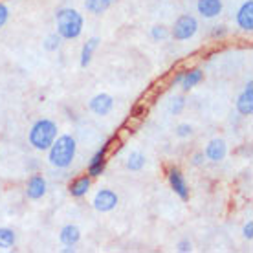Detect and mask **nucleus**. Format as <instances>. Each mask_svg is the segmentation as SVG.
<instances>
[{
	"label": "nucleus",
	"mask_w": 253,
	"mask_h": 253,
	"mask_svg": "<svg viewBox=\"0 0 253 253\" xmlns=\"http://www.w3.org/2000/svg\"><path fill=\"white\" fill-rule=\"evenodd\" d=\"M196 9L204 19H215L222 13V0H198Z\"/></svg>",
	"instance_id": "nucleus-11"
},
{
	"label": "nucleus",
	"mask_w": 253,
	"mask_h": 253,
	"mask_svg": "<svg viewBox=\"0 0 253 253\" xmlns=\"http://www.w3.org/2000/svg\"><path fill=\"white\" fill-rule=\"evenodd\" d=\"M90 185H92V178L90 176H81L77 178L74 184L70 185V195L74 196V198H81L88 193Z\"/></svg>",
	"instance_id": "nucleus-15"
},
{
	"label": "nucleus",
	"mask_w": 253,
	"mask_h": 253,
	"mask_svg": "<svg viewBox=\"0 0 253 253\" xmlns=\"http://www.w3.org/2000/svg\"><path fill=\"white\" fill-rule=\"evenodd\" d=\"M169 184H171V187L174 189V193H176L182 200H187L189 198V189H187V182H185L184 174L180 172V169H176V167H172L171 171H169Z\"/></svg>",
	"instance_id": "nucleus-7"
},
{
	"label": "nucleus",
	"mask_w": 253,
	"mask_h": 253,
	"mask_svg": "<svg viewBox=\"0 0 253 253\" xmlns=\"http://www.w3.org/2000/svg\"><path fill=\"white\" fill-rule=\"evenodd\" d=\"M17 242V235L15 231L9 228H0V248L2 250H9V248L15 246Z\"/></svg>",
	"instance_id": "nucleus-20"
},
{
	"label": "nucleus",
	"mask_w": 253,
	"mask_h": 253,
	"mask_svg": "<svg viewBox=\"0 0 253 253\" xmlns=\"http://www.w3.org/2000/svg\"><path fill=\"white\" fill-rule=\"evenodd\" d=\"M55 138H57V125L51 120L35 121L30 130V143L37 151H48Z\"/></svg>",
	"instance_id": "nucleus-3"
},
{
	"label": "nucleus",
	"mask_w": 253,
	"mask_h": 253,
	"mask_svg": "<svg viewBox=\"0 0 253 253\" xmlns=\"http://www.w3.org/2000/svg\"><path fill=\"white\" fill-rule=\"evenodd\" d=\"M204 162V154L202 152H198V154H195V156H193V164L195 165H200Z\"/></svg>",
	"instance_id": "nucleus-28"
},
{
	"label": "nucleus",
	"mask_w": 253,
	"mask_h": 253,
	"mask_svg": "<svg viewBox=\"0 0 253 253\" xmlns=\"http://www.w3.org/2000/svg\"><path fill=\"white\" fill-rule=\"evenodd\" d=\"M191 134H193V126L189 123H180L176 126V136L178 138H189Z\"/></svg>",
	"instance_id": "nucleus-23"
},
{
	"label": "nucleus",
	"mask_w": 253,
	"mask_h": 253,
	"mask_svg": "<svg viewBox=\"0 0 253 253\" xmlns=\"http://www.w3.org/2000/svg\"><path fill=\"white\" fill-rule=\"evenodd\" d=\"M176 248H178V252H180V253H189L191 250H193V244H191L189 239H184V241L178 242Z\"/></svg>",
	"instance_id": "nucleus-26"
},
{
	"label": "nucleus",
	"mask_w": 253,
	"mask_h": 253,
	"mask_svg": "<svg viewBox=\"0 0 253 253\" xmlns=\"http://www.w3.org/2000/svg\"><path fill=\"white\" fill-rule=\"evenodd\" d=\"M7 19H9V9H7L6 4H2V2H0V28H4V24L7 22Z\"/></svg>",
	"instance_id": "nucleus-25"
},
{
	"label": "nucleus",
	"mask_w": 253,
	"mask_h": 253,
	"mask_svg": "<svg viewBox=\"0 0 253 253\" xmlns=\"http://www.w3.org/2000/svg\"><path fill=\"white\" fill-rule=\"evenodd\" d=\"M88 107L95 116H108L114 108V97L110 94H97L92 97Z\"/></svg>",
	"instance_id": "nucleus-6"
},
{
	"label": "nucleus",
	"mask_w": 253,
	"mask_h": 253,
	"mask_svg": "<svg viewBox=\"0 0 253 253\" xmlns=\"http://www.w3.org/2000/svg\"><path fill=\"white\" fill-rule=\"evenodd\" d=\"M126 167L134 172L141 171V169L145 167V156H143L139 151L130 152V154H128V160H126Z\"/></svg>",
	"instance_id": "nucleus-19"
},
{
	"label": "nucleus",
	"mask_w": 253,
	"mask_h": 253,
	"mask_svg": "<svg viewBox=\"0 0 253 253\" xmlns=\"http://www.w3.org/2000/svg\"><path fill=\"white\" fill-rule=\"evenodd\" d=\"M59 46H61V35H59V33H51V35L46 37V41H44L46 51H55V50H59Z\"/></svg>",
	"instance_id": "nucleus-21"
},
{
	"label": "nucleus",
	"mask_w": 253,
	"mask_h": 253,
	"mask_svg": "<svg viewBox=\"0 0 253 253\" xmlns=\"http://www.w3.org/2000/svg\"><path fill=\"white\" fill-rule=\"evenodd\" d=\"M55 20H57V33L61 35V39L72 41L77 39L83 33V20L81 13L72 9V7H63L55 13Z\"/></svg>",
	"instance_id": "nucleus-2"
},
{
	"label": "nucleus",
	"mask_w": 253,
	"mask_h": 253,
	"mask_svg": "<svg viewBox=\"0 0 253 253\" xmlns=\"http://www.w3.org/2000/svg\"><path fill=\"white\" fill-rule=\"evenodd\" d=\"M167 35H169V32H167V28L162 26V24L154 26V28L151 30V37L154 39V41H164Z\"/></svg>",
	"instance_id": "nucleus-22"
},
{
	"label": "nucleus",
	"mask_w": 253,
	"mask_h": 253,
	"mask_svg": "<svg viewBox=\"0 0 253 253\" xmlns=\"http://www.w3.org/2000/svg\"><path fill=\"white\" fill-rule=\"evenodd\" d=\"M107 149H108V145L99 149V151L94 154V158L90 160V165H88V176L90 178H97L103 174L105 165H107Z\"/></svg>",
	"instance_id": "nucleus-12"
},
{
	"label": "nucleus",
	"mask_w": 253,
	"mask_h": 253,
	"mask_svg": "<svg viewBox=\"0 0 253 253\" xmlns=\"http://www.w3.org/2000/svg\"><path fill=\"white\" fill-rule=\"evenodd\" d=\"M110 6H112V0H84V7L92 15H103L105 11H108Z\"/></svg>",
	"instance_id": "nucleus-18"
},
{
	"label": "nucleus",
	"mask_w": 253,
	"mask_h": 253,
	"mask_svg": "<svg viewBox=\"0 0 253 253\" xmlns=\"http://www.w3.org/2000/svg\"><path fill=\"white\" fill-rule=\"evenodd\" d=\"M26 195H28V198H32V200H41V198L46 195L44 176H41V174H33V176L28 180V185H26Z\"/></svg>",
	"instance_id": "nucleus-8"
},
{
	"label": "nucleus",
	"mask_w": 253,
	"mask_h": 253,
	"mask_svg": "<svg viewBox=\"0 0 253 253\" xmlns=\"http://www.w3.org/2000/svg\"><path fill=\"white\" fill-rule=\"evenodd\" d=\"M97 44H99V39L97 37H92L86 41V44L83 46L81 50V66L83 68H86L90 64V61H92V55H94L95 48H97Z\"/></svg>",
	"instance_id": "nucleus-16"
},
{
	"label": "nucleus",
	"mask_w": 253,
	"mask_h": 253,
	"mask_svg": "<svg viewBox=\"0 0 253 253\" xmlns=\"http://www.w3.org/2000/svg\"><path fill=\"white\" fill-rule=\"evenodd\" d=\"M242 235L246 237L248 241H252V239H253V222L252 220H250L246 226H244V229H242Z\"/></svg>",
	"instance_id": "nucleus-27"
},
{
	"label": "nucleus",
	"mask_w": 253,
	"mask_h": 253,
	"mask_svg": "<svg viewBox=\"0 0 253 253\" xmlns=\"http://www.w3.org/2000/svg\"><path fill=\"white\" fill-rule=\"evenodd\" d=\"M48 151H50V156H48L50 164L57 169H66L76 158L77 143L70 134H63V136L53 139V143Z\"/></svg>",
	"instance_id": "nucleus-1"
},
{
	"label": "nucleus",
	"mask_w": 253,
	"mask_h": 253,
	"mask_svg": "<svg viewBox=\"0 0 253 253\" xmlns=\"http://www.w3.org/2000/svg\"><path fill=\"white\" fill-rule=\"evenodd\" d=\"M204 79V72L200 68H195L191 70V72H187V74H184V77H182V88L184 90H191L195 88L198 83Z\"/></svg>",
	"instance_id": "nucleus-17"
},
{
	"label": "nucleus",
	"mask_w": 253,
	"mask_h": 253,
	"mask_svg": "<svg viewBox=\"0 0 253 253\" xmlns=\"http://www.w3.org/2000/svg\"><path fill=\"white\" fill-rule=\"evenodd\" d=\"M198 30V20L193 15H182L178 17L172 26V37L174 41H189Z\"/></svg>",
	"instance_id": "nucleus-4"
},
{
	"label": "nucleus",
	"mask_w": 253,
	"mask_h": 253,
	"mask_svg": "<svg viewBox=\"0 0 253 253\" xmlns=\"http://www.w3.org/2000/svg\"><path fill=\"white\" fill-rule=\"evenodd\" d=\"M59 239L63 242L64 246H76L77 242L81 241V229L74 226V224H68V226H64L61 229V233H59Z\"/></svg>",
	"instance_id": "nucleus-14"
},
{
	"label": "nucleus",
	"mask_w": 253,
	"mask_h": 253,
	"mask_svg": "<svg viewBox=\"0 0 253 253\" xmlns=\"http://www.w3.org/2000/svg\"><path fill=\"white\" fill-rule=\"evenodd\" d=\"M226 152H228L226 141L220 138H215V139H211L208 143V147H206V158L218 164V162H222V160L226 158Z\"/></svg>",
	"instance_id": "nucleus-9"
},
{
	"label": "nucleus",
	"mask_w": 253,
	"mask_h": 253,
	"mask_svg": "<svg viewBox=\"0 0 253 253\" xmlns=\"http://www.w3.org/2000/svg\"><path fill=\"white\" fill-rule=\"evenodd\" d=\"M118 202H120V198H118V195L112 189H99L92 204H94V208L97 211L108 213V211H112L118 206Z\"/></svg>",
	"instance_id": "nucleus-5"
},
{
	"label": "nucleus",
	"mask_w": 253,
	"mask_h": 253,
	"mask_svg": "<svg viewBox=\"0 0 253 253\" xmlns=\"http://www.w3.org/2000/svg\"><path fill=\"white\" fill-rule=\"evenodd\" d=\"M237 110L242 116L253 114V81H248L246 88L242 90V94L237 99Z\"/></svg>",
	"instance_id": "nucleus-10"
},
{
	"label": "nucleus",
	"mask_w": 253,
	"mask_h": 253,
	"mask_svg": "<svg viewBox=\"0 0 253 253\" xmlns=\"http://www.w3.org/2000/svg\"><path fill=\"white\" fill-rule=\"evenodd\" d=\"M237 22L244 32L253 30V0H246L237 13Z\"/></svg>",
	"instance_id": "nucleus-13"
},
{
	"label": "nucleus",
	"mask_w": 253,
	"mask_h": 253,
	"mask_svg": "<svg viewBox=\"0 0 253 253\" xmlns=\"http://www.w3.org/2000/svg\"><path fill=\"white\" fill-rule=\"evenodd\" d=\"M184 107H185V99L182 95H178V97H174V101H172L171 112L172 114H180V112L184 110Z\"/></svg>",
	"instance_id": "nucleus-24"
}]
</instances>
